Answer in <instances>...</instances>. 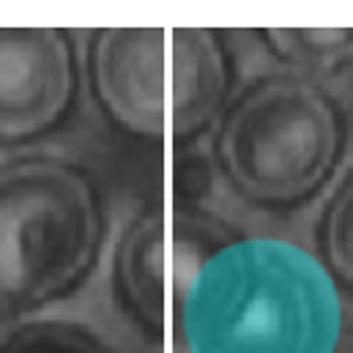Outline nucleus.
<instances>
[{
  "instance_id": "nucleus-1",
  "label": "nucleus",
  "mask_w": 353,
  "mask_h": 353,
  "mask_svg": "<svg viewBox=\"0 0 353 353\" xmlns=\"http://www.w3.org/2000/svg\"><path fill=\"white\" fill-rule=\"evenodd\" d=\"M345 296L312 247L230 233L181 282L173 353H340Z\"/></svg>"
},
{
  "instance_id": "nucleus-2",
  "label": "nucleus",
  "mask_w": 353,
  "mask_h": 353,
  "mask_svg": "<svg viewBox=\"0 0 353 353\" xmlns=\"http://www.w3.org/2000/svg\"><path fill=\"white\" fill-rule=\"evenodd\" d=\"M205 143L228 200L285 219L323 203L348 168L351 115L329 83L271 69L241 80Z\"/></svg>"
},
{
  "instance_id": "nucleus-3",
  "label": "nucleus",
  "mask_w": 353,
  "mask_h": 353,
  "mask_svg": "<svg viewBox=\"0 0 353 353\" xmlns=\"http://www.w3.org/2000/svg\"><path fill=\"white\" fill-rule=\"evenodd\" d=\"M112 239L99 178L66 151L0 154V315L72 307Z\"/></svg>"
},
{
  "instance_id": "nucleus-4",
  "label": "nucleus",
  "mask_w": 353,
  "mask_h": 353,
  "mask_svg": "<svg viewBox=\"0 0 353 353\" xmlns=\"http://www.w3.org/2000/svg\"><path fill=\"white\" fill-rule=\"evenodd\" d=\"M83 63L115 129L170 148L208 140L241 85L239 50L219 28H99L83 41Z\"/></svg>"
},
{
  "instance_id": "nucleus-5",
  "label": "nucleus",
  "mask_w": 353,
  "mask_h": 353,
  "mask_svg": "<svg viewBox=\"0 0 353 353\" xmlns=\"http://www.w3.org/2000/svg\"><path fill=\"white\" fill-rule=\"evenodd\" d=\"M228 236V225H211L205 216L181 219L159 203L129 214L112 230L104 255L107 299L118 332L143 348H162L170 337L181 282Z\"/></svg>"
},
{
  "instance_id": "nucleus-6",
  "label": "nucleus",
  "mask_w": 353,
  "mask_h": 353,
  "mask_svg": "<svg viewBox=\"0 0 353 353\" xmlns=\"http://www.w3.org/2000/svg\"><path fill=\"white\" fill-rule=\"evenodd\" d=\"M85 88L80 36L69 28H0V145L33 148L74 112Z\"/></svg>"
},
{
  "instance_id": "nucleus-7",
  "label": "nucleus",
  "mask_w": 353,
  "mask_h": 353,
  "mask_svg": "<svg viewBox=\"0 0 353 353\" xmlns=\"http://www.w3.org/2000/svg\"><path fill=\"white\" fill-rule=\"evenodd\" d=\"M0 353H132L115 323L72 307L0 315Z\"/></svg>"
},
{
  "instance_id": "nucleus-8",
  "label": "nucleus",
  "mask_w": 353,
  "mask_h": 353,
  "mask_svg": "<svg viewBox=\"0 0 353 353\" xmlns=\"http://www.w3.org/2000/svg\"><path fill=\"white\" fill-rule=\"evenodd\" d=\"M247 39L282 72L326 83L353 69V28H252Z\"/></svg>"
},
{
  "instance_id": "nucleus-9",
  "label": "nucleus",
  "mask_w": 353,
  "mask_h": 353,
  "mask_svg": "<svg viewBox=\"0 0 353 353\" xmlns=\"http://www.w3.org/2000/svg\"><path fill=\"white\" fill-rule=\"evenodd\" d=\"M312 236L318 261L326 265L343 296H353V162L323 197Z\"/></svg>"
}]
</instances>
